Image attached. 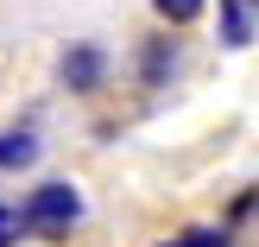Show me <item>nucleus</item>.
Segmentation results:
<instances>
[{
  "mask_svg": "<svg viewBox=\"0 0 259 247\" xmlns=\"http://www.w3.org/2000/svg\"><path fill=\"white\" fill-rule=\"evenodd\" d=\"M19 222H25V235L57 241V235H70V228L82 222V197H76L70 184H38V190H32V203L19 209Z\"/></svg>",
  "mask_w": 259,
  "mask_h": 247,
  "instance_id": "nucleus-1",
  "label": "nucleus"
},
{
  "mask_svg": "<svg viewBox=\"0 0 259 247\" xmlns=\"http://www.w3.org/2000/svg\"><path fill=\"white\" fill-rule=\"evenodd\" d=\"M63 83H70L76 95H95V89L108 83V51L101 45H70L63 51Z\"/></svg>",
  "mask_w": 259,
  "mask_h": 247,
  "instance_id": "nucleus-2",
  "label": "nucleus"
},
{
  "mask_svg": "<svg viewBox=\"0 0 259 247\" xmlns=\"http://www.w3.org/2000/svg\"><path fill=\"white\" fill-rule=\"evenodd\" d=\"M177 57H184V51H177V38H152L146 57H139V83H146V89H164V83L177 76Z\"/></svg>",
  "mask_w": 259,
  "mask_h": 247,
  "instance_id": "nucleus-3",
  "label": "nucleus"
},
{
  "mask_svg": "<svg viewBox=\"0 0 259 247\" xmlns=\"http://www.w3.org/2000/svg\"><path fill=\"white\" fill-rule=\"evenodd\" d=\"M222 45H234V51L253 45V7L247 0H222Z\"/></svg>",
  "mask_w": 259,
  "mask_h": 247,
  "instance_id": "nucleus-4",
  "label": "nucleus"
},
{
  "mask_svg": "<svg viewBox=\"0 0 259 247\" xmlns=\"http://www.w3.org/2000/svg\"><path fill=\"white\" fill-rule=\"evenodd\" d=\"M32 159H38V139H32V133H19V127L0 133V171H25Z\"/></svg>",
  "mask_w": 259,
  "mask_h": 247,
  "instance_id": "nucleus-5",
  "label": "nucleus"
},
{
  "mask_svg": "<svg viewBox=\"0 0 259 247\" xmlns=\"http://www.w3.org/2000/svg\"><path fill=\"white\" fill-rule=\"evenodd\" d=\"M152 7H158V19H171V25H190L202 7H209V0H152Z\"/></svg>",
  "mask_w": 259,
  "mask_h": 247,
  "instance_id": "nucleus-6",
  "label": "nucleus"
},
{
  "mask_svg": "<svg viewBox=\"0 0 259 247\" xmlns=\"http://www.w3.org/2000/svg\"><path fill=\"white\" fill-rule=\"evenodd\" d=\"M164 247H228V228H184V235L164 241Z\"/></svg>",
  "mask_w": 259,
  "mask_h": 247,
  "instance_id": "nucleus-7",
  "label": "nucleus"
},
{
  "mask_svg": "<svg viewBox=\"0 0 259 247\" xmlns=\"http://www.w3.org/2000/svg\"><path fill=\"white\" fill-rule=\"evenodd\" d=\"M25 235V222H19V209H7V203H0V247H13Z\"/></svg>",
  "mask_w": 259,
  "mask_h": 247,
  "instance_id": "nucleus-8",
  "label": "nucleus"
}]
</instances>
